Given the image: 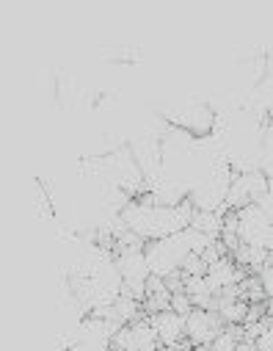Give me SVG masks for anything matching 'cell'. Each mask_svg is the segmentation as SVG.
Here are the masks:
<instances>
[{"label": "cell", "instance_id": "obj_1", "mask_svg": "<svg viewBox=\"0 0 273 351\" xmlns=\"http://www.w3.org/2000/svg\"><path fill=\"white\" fill-rule=\"evenodd\" d=\"M191 216H194V205L188 199L179 205H152L144 199H130L119 213L125 227L144 243L182 232L185 227H191Z\"/></svg>", "mask_w": 273, "mask_h": 351}, {"label": "cell", "instance_id": "obj_2", "mask_svg": "<svg viewBox=\"0 0 273 351\" xmlns=\"http://www.w3.org/2000/svg\"><path fill=\"white\" fill-rule=\"evenodd\" d=\"M210 243H213V238H207V235H202L191 227H185L182 232H174V235L144 243V257H146L149 274L163 280V277L179 271L182 260H185L188 254H202Z\"/></svg>", "mask_w": 273, "mask_h": 351}, {"label": "cell", "instance_id": "obj_3", "mask_svg": "<svg viewBox=\"0 0 273 351\" xmlns=\"http://www.w3.org/2000/svg\"><path fill=\"white\" fill-rule=\"evenodd\" d=\"M237 216V241L243 246H257V249H273V216L259 210L257 205H246L235 210Z\"/></svg>", "mask_w": 273, "mask_h": 351}, {"label": "cell", "instance_id": "obj_4", "mask_svg": "<svg viewBox=\"0 0 273 351\" xmlns=\"http://www.w3.org/2000/svg\"><path fill=\"white\" fill-rule=\"evenodd\" d=\"M268 191H270V180L262 171L235 174L232 183H229V191H226V199H224V208L226 210H240L246 205H254Z\"/></svg>", "mask_w": 273, "mask_h": 351}, {"label": "cell", "instance_id": "obj_5", "mask_svg": "<svg viewBox=\"0 0 273 351\" xmlns=\"http://www.w3.org/2000/svg\"><path fill=\"white\" fill-rule=\"evenodd\" d=\"M224 324L218 318V313H210V310H191L185 315V337H188V346L191 348H207L218 335H221Z\"/></svg>", "mask_w": 273, "mask_h": 351}, {"label": "cell", "instance_id": "obj_6", "mask_svg": "<svg viewBox=\"0 0 273 351\" xmlns=\"http://www.w3.org/2000/svg\"><path fill=\"white\" fill-rule=\"evenodd\" d=\"M243 277H246V269L237 266L232 257H221V260L210 263V266H207V274H205L207 288H210L213 296H216L221 288H226V285H240Z\"/></svg>", "mask_w": 273, "mask_h": 351}, {"label": "cell", "instance_id": "obj_7", "mask_svg": "<svg viewBox=\"0 0 273 351\" xmlns=\"http://www.w3.org/2000/svg\"><path fill=\"white\" fill-rule=\"evenodd\" d=\"M146 318H149V326L155 329V337L160 346H174V343H182V337H185V318L171 310H163V313H155Z\"/></svg>", "mask_w": 273, "mask_h": 351}, {"label": "cell", "instance_id": "obj_8", "mask_svg": "<svg viewBox=\"0 0 273 351\" xmlns=\"http://www.w3.org/2000/svg\"><path fill=\"white\" fill-rule=\"evenodd\" d=\"M221 219H224L221 210H194V216H191V230H196V232H202V235L218 241V235H221Z\"/></svg>", "mask_w": 273, "mask_h": 351}, {"label": "cell", "instance_id": "obj_9", "mask_svg": "<svg viewBox=\"0 0 273 351\" xmlns=\"http://www.w3.org/2000/svg\"><path fill=\"white\" fill-rule=\"evenodd\" d=\"M179 271H182V277H205L207 274V263L199 254H188L185 260H182Z\"/></svg>", "mask_w": 273, "mask_h": 351}, {"label": "cell", "instance_id": "obj_10", "mask_svg": "<svg viewBox=\"0 0 273 351\" xmlns=\"http://www.w3.org/2000/svg\"><path fill=\"white\" fill-rule=\"evenodd\" d=\"M168 310L185 318V315L194 310V304H191V299H188L185 293H171V299H168Z\"/></svg>", "mask_w": 273, "mask_h": 351}, {"label": "cell", "instance_id": "obj_11", "mask_svg": "<svg viewBox=\"0 0 273 351\" xmlns=\"http://www.w3.org/2000/svg\"><path fill=\"white\" fill-rule=\"evenodd\" d=\"M237 343H240V340H235L226 329H221V335L207 346V351H235V346H237Z\"/></svg>", "mask_w": 273, "mask_h": 351}, {"label": "cell", "instance_id": "obj_12", "mask_svg": "<svg viewBox=\"0 0 273 351\" xmlns=\"http://www.w3.org/2000/svg\"><path fill=\"white\" fill-rule=\"evenodd\" d=\"M251 343H254V348H257V351H273V329L259 332Z\"/></svg>", "mask_w": 273, "mask_h": 351}, {"label": "cell", "instance_id": "obj_13", "mask_svg": "<svg viewBox=\"0 0 273 351\" xmlns=\"http://www.w3.org/2000/svg\"><path fill=\"white\" fill-rule=\"evenodd\" d=\"M157 351H194L188 343H174V346H160Z\"/></svg>", "mask_w": 273, "mask_h": 351}, {"label": "cell", "instance_id": "obj_14", "mask_svg": "<svg viewBox=\"0 0 273 351\" xmlns=\"http://www.w3.org/2000/svg\"><path fill=\"white\" fill-rule=\"evenodd\" d=\"M235 351H257V348H254V343H251V340H240V343L235 346Z\"/></svg>", "mask_w": 273, "mask_h": 351}]
</instances>
